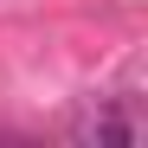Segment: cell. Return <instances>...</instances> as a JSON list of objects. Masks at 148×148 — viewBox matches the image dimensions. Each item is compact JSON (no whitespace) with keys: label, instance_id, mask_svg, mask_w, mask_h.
I'll return each mask as SVG.
<instances>
[{"label":"cell","instance_id":"cell-1","mask_svg":"<svg viewBox=\"0 0 148 148\" xmlns=\"http://www.w3.org/2000/svg\"><path fill=\"white\" fill-rule=\"evenodd\" d=\"M142 122L135 116H116V110H84L77 116V142H135Z\"/></svg>","mask_w":148,"mask_h":148}]
</instances>
